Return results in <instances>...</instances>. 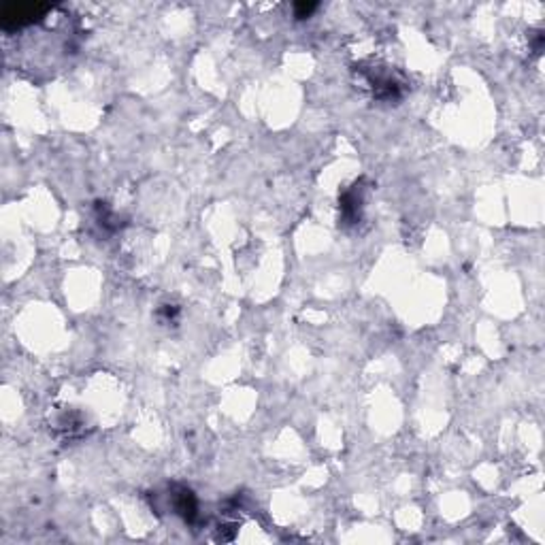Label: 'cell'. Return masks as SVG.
<instances>
[{"mask_svg":"<svg viewBox=\"0 0 545 545\" xmlns=\"http://www.w3.org/2000/svg\"><path fill=\"white\" fill-rule=\"evenodd\" d=\"M175 509L179 515H183L187 522H192L194 515H196V500H194V494L190 490H181V494L177 496L175 500Z\"/></svg>","mask_w":545,"mask_h":545,"instance_id":"cell-1","label":"cell"},{"mask_svg":"<svg viewBox=\"0 0 545 545\" xmlns=\"http://www.w3.org/2000/svg\"><path fill=\"white\" fill-rule=\"evenodd\" d=\"M313 9H315V5H298V13L296 15L298 17H307V15L313 11Z\"/></svg>","mask_w":545,"mask_h":545,"instance_id":"cell-2","label":"cell"}]
</instances>
